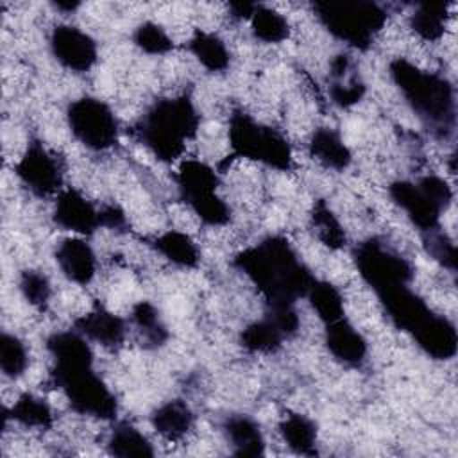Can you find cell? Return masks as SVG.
Masks as SVG:
<instances>
[{"label":"cell","mask_w":458,"mask_h":458,"mask_svg":"<svg viewBox=\"0 0 458 458\" xmlns=\"http://www.w3.org/2000/svg\"><path fill=\"white\" fill-rule=\"evenodd\" d=\"M234 267L258 288L268 308L295 306L315 279L292 243L277 234L238 252Z\"/></svg>","instance_id":"1"},{"label":"cell","mask_w":458,"mask_h":458,"mask_svg":"<svg viewBox=\"0 0 458 458\" xmlns=\"http://www.w3.org/2000/svg\"><path fill=\"white\" fill-rule=\"evenodd\" d=\"M390 77L410 109L437 136L449 138L456 123V97L453 84L440 73L422 70L408 59L390 63Z\"/></svg>","instance_id":"2"},{"label":"cell","mask_w":458,"mask_h":458,"mask_svg":"<svg viewBox=\"0 0 458 458\" xmlns=\"http://www.w3.org/2000/svg\"><path fill=\"white\" fill-rule=\"evenodd\" d=\"M197 131L199 114L186 95L156 100L136 123L140 141L163 163L179 159Z\"/></svg>","instance_id":"3"},{"label":"cell","mask_w":458,"mask_h":458,"mask_svg":"<svg viewBox=\"0 0 458 458\" xmlns=\"http://www.w3.org/2000/svg\"><path fill=\"white\" fill-rule=\"evenodd\" d=\"M320 25L351 48L367 50L386 21V11L363 0H322L313 4Z\"/></svg>","instance_id":"4"},{"label":"cell","mask_w":458,"mask_h":458,"mask_svg":"<svg viewBox=\"0 0 458 458\" xmlns=\"http://www.w3.org/2000/svg\"><path fill=\"white\" fill-rule=\"evenodd\" d=\"M227 134L233 157H245L281 172L292 168L293 154L286 136L277 129L254 120L245 111H233Z\"/></svg>","instance_id":"5"},{"label":"cell","mask_w":458,"mask_h":458,"mask_svg":"<svg viewBox=\"0 0 458 458\" xmlns=\"http://www.w3.org/2000/svg\"><path fill=\"white\" fill-rule=\"evenodd\" d=\"M388 195L422 233L440 227L442 211L453 200L451 186L438 175H424L415 182L404 179L394 181L388 186Z\"/></svg>","instance_id":"6"},{"label":"cell","mask_w":458,"mask_h":458,"mask_svg":"<svg viewBox=\"0 0 458 458\" xmlns=\"http://www.w3.org/2000/svg\"><path fill=\"white\" fill-rule=\"evenodd\" d=\"M175 182L181 199L206 225H224L231 218V209L218 195V174L208 163L186 159L181 163Z\"/></svg>","instance_id":"7"},{"label":"cell","mask_w":458,"mask_h":458,"mask_svg":"<svg viewBox=\"0 0 458 458\" xmlns=\"http://www.w3.org/2000/svg\"><path fill=\"white\" fill-rule=\"evenodd\" d=\"M352 258L360 277L374 290L376 295L410 284L413 279L411 263L379 238H369L358 243Z\"/></svg>","instance_id":"8"},{"label":"cell","mask_w":458,"mask_h":458,"mask_svg":"<svg viewBox=\"0 0 458 458\" xmlns=\"http://www.w3.org/2000/svg\"><path fill=\"white\" fill-rule=\"evenodd\" d=\"M54 386H57L73 411L100 420H113L118 413V403L102 377L89 369L73 370L66 374H50Z\"/></svg>","instance_id":"9"},{"label":"cell","mask_w":458,"mask_h":458,"mask_svg":"<svg viewBox=\"0 0 458 458\" xmlns=\"http://www.w3.org/2000/svg\"><path fill=\"white\" fill-rule=\"evenodd\" d=\"M66 122L73 138L89 150H107L118 141L114 111L97 97H81L66 109Z\"/></svg>","instance_id":"10"},{"label":"cell","mask_w":458,"mask_h":458,"mask_svg":"<svg viewBox=\"0 0 458 458\" xmlns=\"http://www.w3.org/2000/svg\"><path fill=\"white\" fill-rule=\"evenodd\" d=\"M20 182L36 197H50L63 188V168L59 159L39 141H30L14 165Z\"/></svg>","instance_id":"11"},{"label":"cell","mask_w":458,"mask_h":458,"mask_svg":"<svg viewBox=\"0 0 458 458\" xmlns=\"http://www.w3.org/2000/svg\"><path fill=\"white\" fill-rule=\"evenodd\" d=\"M48 47L54 59L73 73L91 70L98 57L97 41L75 25H55L50 32Z\"/></svg>","instance_id":"12"},{"label":"cell","mask_w":458,"mask_h":458,"mask_svg":"<svg viewBox=\"0 0 458 458\" xmlns=\"http://www.w3.org/2000/svg\"><path fill=\"white\" fill-rule=\"evenodd\" d=\"M52 218L55 225L77 236H89L100 227V209L73 188L57 193Z\"/></svg>","instance_id":"13"},{"label":"cell","mask_w":458,"mask_h":458,"mask_svg":"<svg viewBox=\"0 0 458 458\" xmlns=\"http://www.w3.org/2000/svg\"><path fill=\"white\" fill-rule=\"evenodd\" d=\"M47 351L52 356L50 374H66L93 367L89 340L77 329L55 331L47 338Z\"/></svg>","instance_id":"14"},{"label":"cell","mask_w":458,"mask_h":458,"mask_svg":"<svg viewBox=\"0 0 458 458\" xmlns=\"http://www.w3.org/2000/svg\"><path fill=\"white\" fill-rule=\"evenodd\" d=\"M388 320L401 331L413 333L424 318L433 311L424 302L422 297H419L410 284L392 288L388 292H383L377 295Z\"/></svg>","instance_id":"15"},{"label":"cell","mask_w":458,"mask_h":458,"mask_svg":"<svg viewBox=\"0 0 458 458\" xmlns=\"http://www.w3.org/2000/svg\"><path fill=\"white\" fill-rule=\"evenodd\" d=\"M415 344L433 360H451L458 349V333L454 324L435 311H431L424 322L411 333Z\"/></svg>","instance_id":"16"},{"label":"cell","mask_w":458,"mask_h":458,"mask_svg":"<svg viewBox=\"0 0 458 458\" xmlns=\"http://www.w3.org/2000/svg\"><path fill=\"white\" fill-rule=\"evenodd\" d=\"M324 326V344L329 354L342 365L361 367L369 354L365 336L345 317Z\"/></svg>","instance_id":"17"},{"label":"cell","mask_w":458,"mask_h":458,"mask_svg":"<svg viewBox=\"0 0 458 458\" xmlns=\"http://www.w3.org/2000/svg\"><path fill=\"white\" fill-rule=\"evenodd\" d=\"M55 263L63 276L77 284H88L97 272V256L82 236L64 238L55 247Z\"/></svg>","instance_id":"18"},{"label":"cell","mask_w":458,"mask_h":458,"mask_svg":"<svg viewBox=\"0 0 458 458\" xmlns=\"http://www.w3.org/2000/svg\"><path fill=\"white\" fill-rule=\"evenodd\" d=\"M75 329L82 336H86L89 342H95L107 349H114L122 345L127 335L125 320L100 306L79 317L75 320Z\"/></svg>","instance_id":"19"},{"label":"cell","mask_w":458,"mask_h":458,"mask_svg":"<svg viewBox=\"0 0 458 458\" xmlns=\"http://www.w3.org/2000/svg\"><path fill=\"white\" fill-rule=\"evenodd\" d=\"M222 431L229 445L233 447V454L242 458H256L265 454L263 431L250 415H229L222 424Z\"/></svg>","instance_id":"20"},{"label":"cell","mask_w":458,"mask_h":458,"mask_svg":"<svg viewBox=\"0 0 458 458\" xmlns=\"http://www.w3.org/2000/svg\"><path fill=\"white\" fill-rule=\"evenodd\" d=\"M308 150L315 161L331 170H345L352 161L351 148L345 145L342 136L329 127H318L311 134Z\"/></svg>","instance_id":"21"},{"label":"cell","mask_w":458,"mask_h":458,"mask_svg":"<svg viewBox=\"0 0 458 458\" xmlns=\"http://www.w3.org/2000/svg\"><path fill=\"white\" fill-rule=\"evenodd\" d=\"M152 428L168 440L182 438L193 426V411L191 408L181 401L172 399L159 404L150 415Z\"/></svg>","instance_id":"22"},{"label":"cell","mask_w":458,"mask_h":458,"mask_svg":"<svg viewBox=\"0 0 458 458\" xmlns=\"http://www.w3.org/2000/svg\"><path fill=\"white\" fill-rule=\"evenodd\" d=\"M150 245L170 263L181 268H193L200 261V252L193 238L181 231H165L150 240Z\"/></svg>","instance_id":"23"},{"label":"cell","mask_w":458,"mask_h":458,"mask_svg":"<svg viewBox=\"0 0 458 458\" xmlns=\"http://www.w3.org/2000/svg\"><path fill=\"white\" fill-rule=\"evenodd\" d=\"M188 50L208 72L220 73L231 64V52L225 43L213 32L195 30L188 41Z\"/></svg>","instance_id":"24"},{"label":"cell","mask_w":458,"mask_h":458,"mask_svg":"<svg viewBox=\"0 0 458 458\" xmlns=\"http://www.w3.org/2000/svg\"><path fill=\"white\" fill-rule=\"evenodd\" d=\"M279 433L284 444L301 456H315L317 451V424L301 413H290L279 422Z\"/></svg>","instance_id":"25"},{"label":"cell","mask_w":458,"mask_h":458,"mask_svg":"<svg viewBox=\"0 0 458 458\" xmlns=\"http://www.w3.org/2000/svg\"><path fill=\"white\" fill-rule=\"evenodd\" d=\"M107 453L118 458H150L154 456V447L150 440L132 424H116L107 437Z\"/></svg>","instance_id":"26"},{"label":"cell","mask_w":458,"mask_h":458,"mask_svg":"<svg viewBox=\"0 0 458 458\" xmlns=\"http://www.w3.org/2000/svg\"><path fill=\"white\" fill-rule=\"evenodd\" d=\"M286 335L281 327L265 315L259 320L247 324L240 333V345L254 354H270L281 349Z\"/></svg>","instance_id":"27"},{"label":"cell","mask_w":458,"mask_h":458,"mask_svg":"<svg viewBox=\"0 0 458 458\" xmlns=\"http://www.w3.org/2000/svg\"><path fill=\"white\" fill-rule=\"evenodd\" d=\"M5 419H11L25 428H36V429H47L54 422L52 408L48 403L30 392H25L16 397V401L11 404V408L5 410Z\"/></svg>","instance_id":"28"},{"label":"cell","mask_w":458,"mask_h":458,"mask_svg":"<svg viewBox=\"0 0 458 458\" xmlns=\"http://www.w3.org/2000/svg\"><path fill=\"white\" fill-rule=\"evenodd\" d=\"M447 4L420 2L410 14V29L424 41H438L445 32Z\"/></svg>","instance_id":"29"},{"label":"cell","mask_w":458,"mask_h":458,"mask_svg":"<svg viewBox=\"0 0 458 458\" xmlns=\"http://www.w3.org/2000/svg\"><path fill=\"white\" fill-rule=\"evenodd\" d=\"M306 297L310 301V306L324 324L345 317L342 292L333 283L324 279H313L306 292Z\"/></svg>","instance_id":"30"},{"label":"cell","mask_w":458,"mask_h":458,"mask_svg":"<svg viewBox=\"0 0 458 458\" xmlns=\"http://www.w3.org/2000/svg\"><path fill=\"white\" fill-rule=\"evenodd\" d=\"M131 318L138 327L141 340L147 347H161L168 340V329L157 311L148 301H140L132 306Z\"/></svg>","instance_id":"31"},{"label":"cell","mask_w":458,"mask_h":458,"mask_svg":"<svg viewBox=\"0 0 458 458\" xmlns=\"http://www.w3.org/2000/svg\"><path fill=\"white\" fill-rule=\"evenodd\" d=\"M249 21L252 36L263 43H281L290 36V23L286 16L268 5L258 4Z\"/></svg>","instance_id":"32"},{"label":"cell","mask_w":458,"mask_h":458,"mask_svg":"<svg viewBox=\"0 0 458 458\" xmlns=\"http://www.w3.org/2000/svg\"><path fill=\"white\" fill-rule=\"evenodd\" d=\"M311 225L317 234V238L329 249L338 250L345 245L347 236L345 231L336 218V215L331 211V208L324 200H317L311 211Z\"/></svg>","instance_id":"33"},{"label":"cell","mask_w":458,"mask_h":458,"mask_svg":"<svg viewBox=\"0 0 458 458\" xmlns=\"http://www.w3.org/2000/svg\"><path fill=\"white\" fill-rule=\"evenodd\" d=\"M29 365V351L21 338L11 333H2L0 336V370L9 379H18L23 376Z\"/></svg>","instance_id":"34"},{"label":"cell","mask_w":458,"mask_h":458,"mask_svg":"<svg viewBox=\"0 0 458 458\" xmlns=\"http://www.w3.org/2000/svg\"><path fill=\"white\" fill-rule=\"evenodd\" d=\"M134 45L148 55H163L174 48V41L168 32L156 21H143L134 29Z\"/></svg>","instance_id":"35"},{"label":"cell","mask_w":458,"mask_h":458,"mask_svg":"<svg viewBox=\"0 0 458 458\" xmlns=\"http://www.w3.org/2000/svg\"><path fill=\"white\" fill-rule=\"evenodd\" d=\"M18 284H20V292H21L23 299L30 306L43 310L48 304L52 288H50L48 277L43 272H39V270H23L21 276H20Z\"/></svg>","instance_id":"36"},{"label":"cell","mask_w":458,"mask_h":458,"mask_svg":"<svg viewBox=\"0 0 458 458\" xmlns=\"http://www.w3.org/2000/svg\"><path fill=\"white\" fill-rule=\"evenodd\" d=\"M424 247L428 254L444 268L449 272L456 270V245L445 233L440 231V227L424 233Z\"/></svg>","instance_id":"37"},{"label":"cell","mask_w":458,"mask_h":458,"mask_svg":"<svg viewBox=\"0 0 458 458\" xmlns=\"http://www.w3.org/2000/svg\"><path fill=\"white\" fill-rule=\"evenodd\" d=\"M365 95V84L358 75H344L340 79H335L329 86V97L333 104L340 107H351L358 104Z\"/></svg>","instance_id":"38"},{"label":"cell","mask_w":458,"mask_h":458,"mask_svg":"<svg viewBox=\"0 0 458 458\" xmlns=\"http://www.w3.org/2000/svg\"><path fill=\"white\" fill-rule=\"evenodd\" d=\"M100 227L122 229L125 227V215L118 206H104L100 208Z\"/></svg>","instance_id":"39"},{"label":"cell","mask_w":458,"mask_h":458,"mask_svg":"<svg viewBox=\"0 0 458 458\" xmlns=\"http://www.w3.org/2000/svg\"><path fill=\"white\" fill-rule=\"evenodd\" d=\"M256 5L258 4L254 2H233L229 4V11H231V16L236 20H250V16L256 11Z\"/></svg>","instance_id":"40"},{"label":"cell","mask_w":458,"mask_h":458,"mask_svg":"<svg viewBox=\"0 0 458 458\" xmlns=\"http://www.w3.org/2000/svg\"><path fill=\"white\" fill-rule=\"evenodd\" d=\"M52 5H54L57 11H61V13H73L75 9L81 7V4L75 2V0H59V2H54Z\"/></svg>","instance_id":"41"}]
</instances>
